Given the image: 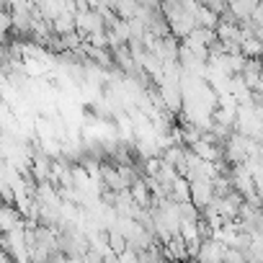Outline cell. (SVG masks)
<instances>
[{
  "label": "cell",
  "mask_w": 263,
  "mask_h": 263,
  "mask_svg": "<svg viewBox=\"0 0 263 263\" xmlns=\"http://www.w3.org/2000/svg\"><path fill=\"white\" fill-rule=\"evenodd\" d=\"M191 201L196 204L199 212H206L217 201L214 181H191Z\"/></svg>",
  "instance_id": "2"
},
{
  "label": "cell",
  "mask_w": 263,
  "mask_h": 263,
  "mask_svg": "<svg viewBox=\"0 0 263 263\" xmlns=\"http://www.w3.org/2000/svg\"><path fill=\"white\" fill-rule=\"evenodd\" d=\"M171 199L173 201H191V181L186 178V176H178L176 178V183H173V189H171Z\"/></svg>",
  "instance_id": "5"
},
{
  "label": "cell",
  "mask_w": 263,
  "mask_h": 263,
  "mask_svg": "<svg viewBox=\"0 0 263 263\" xmlns=\"http://www.w3.org/2000/svg\"><path fill=\"white\" fill-rule=\"evenodd\" d=\"M129 191H132V199L137 201L140 209H153V199H155V196H153V191H150V186H147V178H140Z\"/></svg>",
  "instance_id": "4"
},
{
  "label": "cell",
  "mask_w": 263,
  "mask_h": 263,
  "mask_svg": "<svg viewBox=\"0 0 263 263\" xmlns=\"http://www.w3.org/2000/svg\"><path fill=\"white\" fill-rule=\"evenodd\" d=\"M227 253H230V248L224 242H219L214 237H206V240H201L199 253L194 258L199 263H227Z\"/></svg>",
  "instance_id": "1"
},
{
  "label": "cell",
  "mask_w": 263,
  "mask_h": 263,
  "mask_svg": "<svg viewBox=\"0 0 263 263\" xmlns=\"http://www.w3.org/2000/svg\"><path fill=\"white\" fill-rule=\"evenodd\" d=\"M21 224H26L24 222V212L16 204H6L3 206V214H0V227H3V232H11V230H16Z\"/></svg>",
  "instance_id": "3"
}]
</instances>
